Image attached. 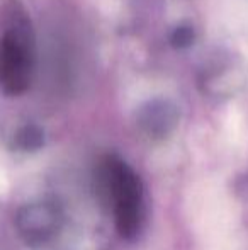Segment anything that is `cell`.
<instances>
[{
	"label": "cell",
	"instance_id": "3",
	"mask_svg": "<svg viewBox=\"0 0 248 250\" xmlns=\"http://www.w3.org/2000/svg\"><path fill=\"white\" fill-rule=\"evenodd\" d=\"M16 227L27 245L39 247L58 235L61 228V211L50 201L26 204L17 213Z\"/></svg>",
	"mask_w": 248,
	"mask_h": 250
},
{
	"label": "cell",
	"instance_id": "4",
	"mask_svg": "<svg viewBox=\"0 0 248 250\" xmlns=\"http://www.w3.org/2000/svg\"><path fill=\"white\" fill-rule=\"evenodd\" d=\"M179 111L169 101L156 99L143 105L138 114V126L148 138L163 140L175 129Z\"/></svg>",
	"mask_w": 248,
	"mask_h": 250
},
{
	"label": "cell",
	"instance_id": "5",
	"mask_svg": "<svg viewBox=\"0 0 248 250\" xmlns=\"http://www.w3.org/2000/svg\"><path fill=\"white\" fill-rule=\"evenodd\" d=\"M17 146L22 150H34L39 148L43 145V133L34 126H27V128L20 129V133L17 135Z\"/></svg>",
	"mask_w": 248,
	"mask_h": 250
},
{
	"label": "cell",
	"instance_id": "2",
	"mask_svg": "<svg viewBox=\"0 0 248 250\" xmlns=\"http://www.w3.org/2000/svg\"><path fill=\"white\" fill-rule=\"evenodd\" d=\"M33 77V48L19 26L10 27L0 44V89L7 96H19Z\"/></svg>",
	"mask_w": 248,
	"mask_h": 250
},
{
	"label": "cell",
	"instance_id": "6",
	"mask_svg": "<svg viewBox=\"0 0 248 250\" xmlns=\"http://www.w3.org/2000/svg\"><path fill=\"white\" fill-rule=\"evenodd\" d=\"M192 40H194V33L191 27H177L172 36V43L175 46H187L192 43Z\"/></svg>",
	"mask_w": 248,
	"mask_h": 250
},
{
	"label": "cell",
	"instance_id": "1",
	"mask_svg": "<svg viewBox=\"0 0 248 250\" xmlns=\"http://www.w3.org/2000/svg\"><path fill=\"white\" fill-rule=\"evenodd\" d=\"M99 186L113 203L114 220L123 238L136 237L143 218V188L139 177L117 157H107L99 167Z\"/></svg>",
	"mask_w": 248,
	"mask_h": 250
}]
</instances>
